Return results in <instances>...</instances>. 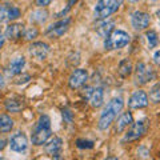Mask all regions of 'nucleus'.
Here are the masks:
<instances>
[{
  "mask_svg": "<svg viewBox=\"0 0 160 160\" xmlns=\"http://www.w3.org/2000/svg\"><path fill=\"white\" fill-rule=\"evenodd\" d=\"M132 72V64L131 62H129L128 59H124L120 62L119 64V73H120V76L122 78H127L129 76V73Z\"/></svg>",
  "mask_w": 160,
  "mask_h": 160,
  "instance_id": "412c9836",
  "label": "nucleus"
},
{
  "mask_svg": "<svg viewBox=\"0 0 160 160\" xmlns=\"http://www.w3.org/2000/svg\"><path fill=\"white\" fill-rule=\"evenodd\" d=\"M69 23H71V19L69 18H66L63 20H59V22L51 24L47 29V36L49 38H60L62 35H64L67 32V29L69 27Z\"/></svg>",
  "mask_w": 160,
  "mask_h": 160,
  "instance_id": "423d86ee",
  "label": "nucleus"
},
{
  "mask_svg": "<svg viewBox=\"0 0 160 160\" xmlns=\"http://www.w3.org/2000/svg\"><path fill=\"white\" fill-rule=\"evenodd\" d=\"M78 147L79 148H92L93 147V142H91V140H83V139H79L78 142Z\"/></svg>",
  "mask_w": 160,
  "mask_h": 160,
  "instance_id": "bb28decb",
  "label": "nucleus"
},
{
  "mask_svg": "<svg viewBox=\"0 0 160 160\" xmlns=\"http://www.w3.org/2000/svg\"><path fill=\"white\" fill-rule=\"evenodd\" d=\"M6 144H7V142H6V139L4 138H0V151L6 147Z\"/></svg>",
  "mask_w": 160,
  "mask_h": 160,
  "instance_id": "c756f323",
  "label": "nucleus"
},
{
  "mask_svg": "<svg viewBox=\"0 0 160 160\" xmlns=\"http://www.w3.org/2000/svg\"><path fill=\"white\" fill-rule=\"evenodd\" d=\"M159 55H160V52H159V51H156V52H155L153 60H155V63H156V64H159Z\"/></svg>",
  "mask_w": 160,
  "mask_h": 160,
  "instance_id": "7c9ffc66",
  "label": "nucleus"
},
{
  "mask_svg": "<svg viewBox=\"0 0 160 160\" xmlns=\"http://www.w3.org/2000/svg\"><path fill=\"white\" fill-rule=\"evenodd\" d=\"M135 79H136V83L139 84H146L155 79V72L146 63L140 62L136 64V68H135Z\"/></svg>",
  "mask_w": 160,
  "mask_h": 160,
  "instance_id": "39448f33",
  "label": "nucleus"
},
{
  "mask_svg": "<svg viewBox=\"0 0 160 160\" xmlns=\"http://www.w3.org/2000/svg\"><path fill=\"white\" fill-rule=\"evenodd\" d=\"M48 52H49V46L43 42H38L29 46V53L38 60H44L47 58Z\"/></svg>",
  "mask_w": 160,
  "mask_h": 160,
  "instance_id": "f8f14e48",
  "label": "nucleus"
},
{
  "mask_svg": "<svg viewBox=\"0 0 160 160\" xmlns=\"http://www.w3.org/2000/svg\"><path fill=\"white\" fill-rule=\"evenodd\" d=\"M131 23H132V27L135 29H138V31L146 29L149 26V15L142 11H136L132 13Z\"/></svg>",
  "mask_w": 160,
  "mask_h": 160,
  "instance_id": "1a4fd4ad",
  "label": "nucleus"
},
{
  "mask_svg": "<svg viewBox=\"0 0 160 160\" xmlns=\"http://www.w3.org/2000/svg\"><path fill=\"white\" fill-rule=\"evenodd\" d=\"M147 40H148V46L149 48H155L159 43V39H158V33L155 31H148L147 32Z\"/></svg>",
  "mask_w": 160,
  "mask_h": 160,
  "instance_id": "b1692460",
  "label": "nucleus"
},
{
  "mask_svg": "<svg viewBox=\"0 0 160 160\" xmlns=\"http://www.w3.org/2000/svg\"><path fill=\"white\" fill-rule=\"evenodd\" d=\"M24 32V26L23 24H11V26H8L7 29H6V38L12 40H18L20 36H22V33Z\"/></svg>",
  "mask_w": 160,
  "mask_h": 160,
  "instance_id": "dca6fc26",
  "label": "nucleus"
},
{
  "mask_svg": "<svg viewBox=\"0 0 160 160\" xmlns=\"http://www.w3.org/2000/svg\"><path fill=\"white\" fill-rule=\"evenodd\" d=\"M103 98H104V93H103V89L102 88H95L91 96H89V102H91V106L98 108L103 104Z\"/></svg>",
  "mask_w": 160,
  "mask_h": 160,
  "instance_id": "6ab92c4d",
  "label": "nucleus"
},
{
  "mask_svg": "<svg viewBox=\"0 0 160 160\" xmlns=\"http://www.w3.org/2000/svg\"><path fill=\"white\" fill-rule=\"evenodd\" d=\"M149 99H151L153 103H159L160 102V84L159 83H156L152 87L151 92H149Z\"/></svg>",
  "mask_w": 160,
  "mask_h": 160,
  "instance_id": "5701e85b",
  "label": "nucleus"
},
{
  "mask_svg": "<svg viewBox=\"0 0 160 160\" xmlns=\"http://www.w3.org/2000/svg\"><path fill=\"white\" fill-rule=\"evenodd\" d=\"M106 160H118V158H115V156H109V158H107Z\"/></svg>",
  "mask_w": 160,
  "mask_h": 160,
  "instance_id": "72a5a7b5",
  "label": "nucleus"
},
{
  "mask_svg": "<svg viewBox=\"0 0 160 160\" xmlns=\"http://www.w3.org/2000/svg\"><path fill=\"white\" fill-rule=\"evenodd\" d=\"M124 106V102L122 98H115L112 99L111 102L107 104V107L103 109L102 115H100V119H99V128L100 129H107L111 123L115 120V118L118 116V113L123 109Z\"/></svg>",
  "mask_w": 160,
  "mask_h": 160,
  "instance_id": "f257e3e1",
  "label": "nucleus"
},
{
  "mask_svg": "<svg viewBox=\"0 0 160 160\" xmlns=\"http://www.w3.org/2000/svg\"><path fill=\"white\" fill-rule=\"evenodd\" d=\"M131 123H132L131 112H123L116 122V132H123L128 126H131Z\"/></svg>",
  "mask_w": 160,
  "mask_h": 160,
  "instance_id": "a211bd4d",
  "label": "nucleus"
},
{
  "mask_svg": "<svg viewBox=\"0 0 160 160\" xmlns=\"http://www.w3.org/2000/svg\"><path fill=\"white\" fill-rule=\"evenodd\" d=\"M88 80V72L86 69H82V68H78L71 73L68 80V84L72 89H76L79 87H82L84 83Z\"/></svg>",
  "mask_w": 160,
  "mask_h": 160,
  "instance_id": "0eeeda50",
  "label": "nucleus"
},
{
  "mask_svg": "<svg viewBox=\"0 0 160 160\" xmlns=\"http://www.w3.org/2000/svg\"><path fill=\"white\" fill-rule=\"evenodd\" d=\"M49 3H51L49 0H44V2H43V0H38V2H36V4H38V6H40V7H43V6H48Z\"/></svg>",
  "mask_w": 160,
  "mask_h": 160,
  "instance_id": "c85d7f7f",
  "label": "nucleus"
},
{
  "mask_svg": "<svg viewBox=\"0 0 160 160\" xmlns=\"http://www.w3.org/2000/svg\"><path fill=\"white\" fill-rule=\"evenodd\" d=\"M146 133V126H144L143 122H136L133 123L131 128L128 129V132L126 133V136L123 138V142H133V140H136L139 138H142L143 135Z\"/></svg>",
  "mask_w": 160,
  "mask_h": 160,
  "instance_id": "6e6552de",
  "label": "nucleus"
},
{
  "mask_svg": "<svg viewBox=\"0 0 160 160\" xmlns=\"http://www.w3.org/2000/svg\"><path fill=\"white\" fill-rule=\"evenodd\" d=\"M47 12L46 11H36V12H33L31 15V20H33V22H38V23H44L47 20Z\"/></svg>",
  "mask_w": 160,
  "mask_h": 160,
  "instance_id": "393cba45",
  "label": "nucleus"
},
{
  "mask_svg": "<svg viewBox=\"0 0 160 160\" xmlns=\"http://www.w3.org/2000/svg\"><path fill=\"white\" fill-rule=\"evenodd\" d=\"M24 107V104L22 100H16V99H8L6 102V108L9 112H19L20 109Z\"/></svg>",
  "mask_w": 160,
  "mask_h": 160,
  "instance_id": "4be33fe9",
  "label": "nucleus"
},
{
  "mask_svg": "<svg viewBox=\"0 0 160 160\" xmlns=\"http://www.w3.org/2000/svg\"><path fill=\"white\" fill-rule=\"evenodd\" d=\"M128 106L131 108H135V109L147 107L148 106V96H147V93L144 91H140V89H139V91H135L132 93V96L129 98V100H128Z\"/></svg>",
  "mask_w": 160,
  "mask_h": 160,
  "instance_id": "9d476101",
  "label": "nucleus"
},
{
  "mask_svg": "<svg viewBox=\"0 0 160 160\" xmlns=\"http://www.w3.org/2000/svg\"><path fill=\"white\" fill-rule=\"evenodd\" d=\"M113 27H115V22L113 20H103L100 22L98 26H96V32L99 33V36L102 38H108L111 32L113 31Z\"/></svg>",
  "mask_w": 160,
  "mask_h": 160,
  "instance_id": "2eb2a0df",
  "label": "nucleus"
},
{
  "mask_svg": "<svg viewBox=\"0 0 160 160\" xmlns=\"http://www.w3.org/2000/svg\"><path fill=\"white\" fill-rule=\"evenodd\" d=\"M128 43H129V35L126 31L113 29L111 35L104 42V47H106V49H119L126 47Z\"/></svg>",
  "mask_w": 160,
  "mask_h": 160,
  "instance_id": "7ed1b4c3",
  "label": "nucleus"
},
{
  "mask_svg": "<svg viewBox=\"0 0 160 160\" xmlns=\"http://www.w3.org/2000/svg\"><path fill=\"white\" fill-rule=\"evenodd\" d=\"M63 118H66V120L68 123L72 122V112L68 111V109H63Z\"/></svg>",
  "mask_w": 160,
  "mask_h": 160,
  "instance_id": "cd10ccee",
  "label": "nucleus"
},
{
  "mask_svg": "<svg viewBox=\"0 0 160 160\" xmlns=\"http://www.w3.org/2000/svg\"><path fill=\"white\" fill-rule=\"evenodd\" d=\"M3 87H4V79L2 75H0V88H3Z\"/></svg>",
  "mask_w": 160,
  "mask_h": 160,
  "instance_id": "473e14b6",
  "label": "nucleus"
},
{
  "mask_svg": "<svg viewBox=\"0 0 160 160\" xmlns=\"http://www.w3.org/2000/svg\"><path fill=\"white\" fill-rule=\"evenodd\" d=\"M0 160H2V159H0Z\"/></svg>",
  "mask_w": 160,
  "mask_h": 160,
  "instance_id": "f704fd0d",
  "label": "nucleus"
},
{
  "mask_svg": "<svg viewBox=\"0 0 160 160\" xmlns=\"http://www.w3.org/2000/svg\"><path fill=\"white\" fill-rule=\"evenodd\" d=\"M9 146H11V149L15 152H23L26 151L28 147V140L27 136L23 132H18L15 133L11 138V142H9Z\"/></svg>",
  "mask_w": 160,
  "mask_h": 160,
  "instance_id": "9b49d317",
  "label": "nucleus"
},
{
  "mask_svg": "<svg viewBox=\"0 0 160 160\" xmlns=\"http://www.w3.org/2000/svg\"><path fill=\"white\" fill-rule=\"evenodd\" d=\"M62 146H63V140L60 138H53V139H51L46 144L44 149H46V152L48 155H52V156H55V155L60 153V151H62Z\"/></svg>",
  "mask_w": 160,
  "mask_h": 160,
  "instance_id": "f3484780",
  "label": "nucleus"
},
{
  "mask_svg": "<svg viewBox=\"0 0 160 160\" xmlns=\"http://www.w3.org/2000/svg\"><path fill=\"white\" fill-rule=\"evenodd\" d=\"M51 119L47 115H42L32 132V143L35 146H42L51 136Z\"/></svg>",
  "mask_w": 160,
  "mask_h": 160,
  "instance_id": "f03ea898",
  "label": "nucleus"
},
{
  "mask_svg": "<svg viewBox=\"0 0 160 160\" xmlns=\"http://www.w3.org/2000/svg\"><path fill=\"white\" fill-rule=\"evenodd\" d=\"M24 66H26V59H24V58L13 59L12 62L9 63L8 68L6 69L7 76H16V75H19L20 72H22V69H23Z\"/></svg>",
  "mask_w": 160,
  "mask_h": 160,
  "instance_id": "4468645a",
  "label": "nucleus"
},
{
  "mask_svg": "<svg viewBox=\"0 0 160 160\" xmlns=\"http://www.w3.org/2000/svg\"><path fill=\"white\" fill-rule=\"evenodd\" d=\"M19 16H20V11L18 7L8 6V4H2V6H0V22L15 20Z\"/></svg>",
  "mask_w": 160,
  "mask_h": 160,
  "instance_id": "ddd939ff",
  "label": "nucleus"
},
{
  "mask_svg": "<svg viewBox=\"0 0 160 160\" xmlns=\"http://www.w3.org/2000/svg\"><path fill=\"white\" fill-rule=\"evenodd\" d=\"M12 128H13V120L6 113L0 115V131L2 132H9Z\"/></svg>",
  "mask_w": 160,
  "mask_h": 160,
  "instance_id": "aec40b11",
  "label": "nucleus"
},
{
  "mask_svg": "<svg viewBox=\"0 0 160 160\" xmlns=\"http://www.w3.org/2000/svg\"><path fill=\"white\" fill-rule=\"evenodd\" d=\"M38 33H39L38 29L35 27H31V28L26 29V32H24V38H26L27 40H32V39H35L38 36Z\"/></svg>",
  "mask_w": 160,
  "mask_h": 160,
  "instance_id": "a878e982",
  "label": "nucleus"
},
{
  "mask_svg": "<svg viewBox=\"0 0 160 160\" xmlns=\"http://www.w3.org/2000/svg\"><path fill=\"white\" fill-rule=\"evenodd\" d=\"M4 40H6V38H4L3 35L0 33V47H3V44H4Z\"/></svg>",
  "mask_w": 160,
  "mask_h": 160,
  "instance_id": "2f4dec72",
  "label": "nucleus"
},
{
  "mask_svg": "<svg viewBox=\"0 0 160 160\" xmlns=\"http://www.w3.org/2000/svg\"><path fill=\"white\" fill-rule=\"evenodd\" d=\"M122 2H113V0H100L95 6L93 13L95 19H106L109 15L115 13L119 9Z\"/></svg>",
  "mask_w": 160,
  "mask_h": 160,
  "instance_id": "20e7f679",
  "label": "nucleus"
}]
</instances>
